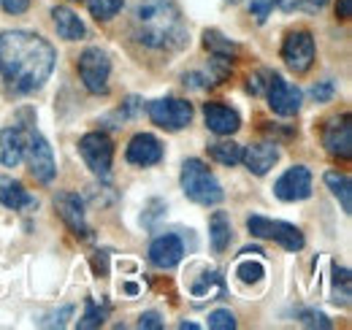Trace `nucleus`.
<instances>
[{
  "mask_svg": "<svg viewBox=\"0 0 352 330\" xmlns=\"http://www.w3.org/2000/svg\"><path fill=\"white\" fill-rule=\"evenodd\" d=\"M54 49L36 33L6 30L0 33V74L8 89L28 95L46 84L54 71Z\"/></svg>",
  "mask_w": 352,
  "mask_h": 330,
  "instance_id": "nucleus-1",
  "label": "nucleus"
},
{
  "mask_svg": "<svg viewBox=\"0 0 352 330\" xmlns=\"http://www.w3.org/2000/svg\"><path fill=\"white\" fill-rule=\"evenodd\" d=\"M133 25L138 41L149 49H182L187 43V28L174 0H138Z\"/></svg>",
  "mask_w": 352,
  "mask_h": 330,
  "instance_id": "nucleus-2",
  "label": "nucleus"
},
{
  "mask_svg": "<svg viewBox=\"0 0 352 330\" xmlns=\"http://www.w3.org/2000/svg\"><path fill=\"white\" fill-rule=\"evenodd\" d=\"M182 190L190 201L201 206H214L222 201L220 182L212 176V170L201 160H187L182 165Z\"/></svg>",
  "mask_w": 352,
  "mask_h": 330,
  "instance_id": "nucleus-3",
  "label": "nucleus"
},
{
  "mask_svg": "<svg viewBox=\"0 0 352 330\" xmlns=\"http://www.w3.org/2000/svg\"><path fill=\"white\" fill-rule=\"evenodd\" d=\"M25 157H28V165H30V173L36 182L41 184H49L57 173L54 168V155H52V146L44 135L33 127V122L25 124Z\"/></svg>",
  "mask_w": 352,
  "mask_h": 330,
  "instance_id": "nucleus-4",
  "label": "nucleus"
},
{
  "mask_svg": "<svg viewBox=\"0 0 352 330\" xmlns=\"http://www.w3.org/2000/svg\"><path fill=\"white\" fill-rule=\"evenodd\" d=\"M247 228L252 236L258 239H268V241H276L287 252H298L304 249V236L296 225L290 222H279V219H268V217H250L247 219Z\"/></svg>",
  "mask_w": 352,
  "mask_h": 330,
  "instance_id": "nucleus-5",
  "label": "nucleus"
},
{
  "mask_svg": "<svg viewBox=\"0 0 352 330\" xmlns=\"http://www.w3.org/2000/svg\"><path fill=\"white\" fill-rule=\"evenodd\" d=\"M79 79L85 82L92 95H106L109 92V74H111V63L106 57V52H100L98 46H89L79 57Z\"/></svg>",
  "mask_w": 352,
  "mask_h": 330,
  "instance_id": "nucleus-6",
  "label": "nucleus"
},
{
  "mask_svg": "<svg viewBox=\"0 0 352 330\" xmlns=\"http://www.w3.org/2000/svg\"><path fill=\"white\" fill-rule=\"evenodd\" d=\"M79 155L85 157L87 168L100 176V179H109L111 176V160H114V146L109 141L106 133H87L82 141H79Z\"/></svg>",
  "mask_w": 352,
  "mask_h": 330,
  "instance_id": "nucleus-7",
  "label": "nucleus"
},
{
  "mask_svg": "<svg viewBox=\"0 0 352 330\" xmlns=\"http://www.w3.org/2000/svg\"><path fill=\"white\" fill-rule=\"evenodd\" d=\"M149 117L157 127L166 130H182L192 122V106L182 98H163L149 106Z\"/></svg>",
  "mask_w": 352,
  "mask_h": 330,
  "instance_id": "nucleus-8",
  "label": "nucleus"
},
{
  "mask_svg": "<svg viewBox=\"0 0 352 330\" xmlns=\"http://www.w3.org/2000/svg\"><path fill=\"white\" fill-rule=\"evenodd\" d=\"M282 60L293 74H307L314 63V38L307 30L290 33L282 43Z\"/></svg>",
  "mask_w": 352,
  "mask_h": 330,
  "instance_id": "nucleus-9",
  "label": "nucleus"
},
{
  "mask_svg": "<svg viewBox=\"0 0 352 330\" xmlns=\"http://www.w3.org/2000/svg\"><path fill=\"white\" fill-rule=\"evenodd\" d=\"M268 106L274 114L279 117H293L298 109H301V89L287 84L279 74H271L268 79Z\"/></svg>",
  "mask_w": 352,
  "mask_h": 330,
  "instance_id": "nucleus-10",
  "label": "nucleus"
},
{
  "mask_svg": "<svg viewBox=\"0 0 352 330\" xmlns=\"http://www.w3.org/2000/svg\"><path fill=\"white\" fill-rule=\"evenodd\" d=\"M352 120L350 114H342V117H333L331 122L325 124L322 130V144L331 155L342 157V160H350L352 157Z\"/></svg>",
  "mask_w": 352,
  "mask_h": 330,
  "instance_id": "nucleus-11",
  "label": "nucleus"
},
{
  "mask_svg": "<svg viewBox=\"0 0 352 330\" xmlns=\"http://www.w3.org/2000/svg\"><path fill=\"white\" fill-rule=\"evenodd\" d=\"M274 192L282 201H304V198H309L311 195V173H309V168L296 165L287 173H282L279 182L274 184Z\"/></svg>",
  "mask_w": 352,
  "mask_h": 330,
  "instance_id": "nucleus-12",
  "label": "nucleus"
},
{
  "mask_svg": "<svg viewBox=\"0 0 352 330\" xmlns=\"http://www.w3.org/2000/svg\"><path fill=\"white\" fill-rule=\"evenodd\" d=\"M54 208L63 217V222L71 228V233L76 236H87V219H85V204L76 192H57L54 195Z\"/></svg>",
  "mask_w": 352,
  "mask_h": 330,
  "instance_id": "nucleus-13",
  "label": "nucleus"
},
{
  "mask_svg": "<svg viewBox=\"0 0 352 330\" xmlns=\"http://www.w3.org/2000/svg\"><path fill=\"white\" fill-rule=\"evenodd\" d=\"M182 257H184V244L174 233H166V236L155 239L152 247H149V260L157 268H174L182 263Z\"/></svg>",
  "mask_w": 352,
  "mask_h": 330,
  "instance_id": "nucleus-14",
  "label": "nucleus"
},
{
  "mask_svg": "<svg viewBox=\"0 0 352 330\" xmlns=\"http://www.w3.org/2000/svg\"><path fill=\"white\" fill-rule=\"evenodd\" d=\"M160 160H163V144L155 135L138 133L131 141V146H128V163L146 168V165H155L160 163Z\"/></svg>",
  "mask_w": 352,
  "mask_h": 330,
  "instance_id": "nucleus-15",
  "label": "nucleus"
},
{
  "mask_svg": "<svg viewBox=\"0 0 352 330\" xmlns=\"http://www.w3.org/2000/svg\"><path fill=\"white\" fill-rule=\"evenodd\" d=\"M204 120H206V127L217 135H233L241 127L239 114L225 103H206L204 106Z\"/></svg>",
  "mask_w": 352,
  "mask_h": 330,
  "instance_id": "nucleus-16",
  "label": "nucleus"
},
{
  "mask_svg": "<svg viewBox=\"0 0 352 330\" xmlns=\"http://www.w3.org/2000/svg\"><path fill=\"white\" fill-rule=\"evenodd\" d=\"M25 157V124L6 127L0 133V160L6 168H16Z\"/></svg>",
  "mask_w": 352,
  "mask_h": 330,
  "instance_id": "nucleus-17",
  "label": "nucleus"
},
{
  "mask_svg": "<svg viewBox=\"0 0 352 330\" xmlns=\"http://www.w3.org/2000/svg\"><path fill=\"white\" fill-rule=\"evenodd\" d=\"M241 160L255 176H265L279 160V149L274 144H252L241 152Z\"/></svg>",
  "mask_w": 352,
  "mask_h": 330,
  "instance_id": "nucleus-18",
  "label": "nucleus"
},
{
  "mask_svg": "<svg viewBox=\"0 0 352 330\" xmlns=\"http://www.w3.org/2000/svg\"><path fill=\"white\" fill-rule=\"evenodd\" d=\"M0 204L6 208H33L38 201L36 198H30L28 195V190L19 184V182H14L11 176H0Z\"/></svg>",
  "mask_w": 352,
  "mask_h": 330,
  "instance_id": "nucleus-19",
  "label": "nucleus"
},
{
  "mask_svg": "<svg viewBox=\"0 0 352 330\" xmlns=\"http://www.w3.org/2000/svg\"><path fill=\"white\" fill-rule=\"evenodd\" d=\"M52 19H54V28H57V36H60V38H65V41H79V38H85V25H82V19H79L71 8L57 6V8L52 11Z\"/></svg>",
  "mask_w": 352,
  "mask_h": 330,
  "instance_id": "nucleus-20",
  "label": "nucleus"
},
{
  "mask_svg": "<svg viewBox=\"0 0 352 330\" xmlns=\"http://www.w3.org/2000/svg\"><path fill=\"white\" fill-rule=\"evenodd\" d=\"M209 239H212V249L214 252H225L230 244V219L225 211H214L212 222H209Z\"/></svg>",
  "mask_w": 352,
  "mask_h": 330,
  "instance_id": "nucleus-21",
  "label": "nucleus"
},
{
  "mask_svg": "<svg viewBox=\"0 0 352 330\" xmlns=\"http://www.w3.org/2000/svg\"><path fill=\"white\" fill-rule=\"evenodd\" d=\"M325 184L331 187V192L342 201V208L350 214L352 211V182L347 173H336V170H331V173H325Z\"/></svg>",
  "mask_w": 352,
  "mask_h": 330,
  "instance_id": "nucleus-22",
  "label": "nucleus"
},
{
  "mask_svg": "<svg viewBox=\"0 0 352 330\" xmlns=\"http://www.w3.org/2000/svg\"><path fill=\"white\" fill-rule=\"evenodd\" d=\"M241 152H244V149H241L236 141H217V144L209 146V155L222 165L241 163Z\"/></svg>",
  "mask_w": 352,
  "mask_h": 330,
  "instance_id": "nucleus-23",
  "label": "nucleus"
},
{
  "mask_svg": "<svg viewBox=\"0 0 352 330\" xmlns=\"http://www.w3.org/2000/svg\"><path fill=\"white\" fill-rule=\"evenodd\" d=\"M109 303H103V306H98L92 298H87V309H85V317L79 320V328L82 330H89V328H100L103 325V320L109 317Z\"/></svg>",
  "mask_w": 352,
  "mask_h": 330,
  "instance_id": "nucleus-24",
  "label": "nucleus"
},
{
  "mask_svg": "<svg viewBox=\"0 0 352 330\" xmlns=\"http://www.w3.org/2000/svg\"><path fill=\"white\" fill-rule=\"evenodd\" d=\"M333 300L342 306H350V271L333 265Z\"/></svg>",
  "mask_w": 352,
  "mask_h": 330,
  "instance_id": "nucleus-25",
  "label": "nucleus"
},
{
  "mask_svg": "<svg viewBox=\"0 0 352 330\" xmlns=\"http://www.w3.org/2000/svg\"><path fill=\"white\" fill-rule=\"evenodd\" d=\"M122 3H125V0H87V8L95 19H103V22H106V19H111V16L120 14Z\"/></svg>",
  "mask_w": 352,
  "mask_h": 330,
  "instance_id": "nucleus-26",
  "label": "nucleus"
},
{
  "mask_svg": "<svg viewBox=\"0 0 352 330\" xmlns=\"http://www.w3.org/2000/svg\"><path fill=\"white\" fill-rule=\"evenodd\" d=\"M204 38H206V46H209L214 54H220V57H233V54H236V43L222 38L217 30H206Z\"/></svg>",
  "mask_w": 352,
  "mask_h": 330,
  "instance_id": "nucleus-27",
  "label": "nucleus"
},
{
  "mask_svg": "<svg viewBox=\"0 0 352 330\" xmlns=\"http://www.w3.org/2000/svg\"><path fill=\"white\" fill-rule=\"evenodd\" d=\"M212 292H222V279L217 276V271H206L204 274V282H195L192 285V295H198V298L212 295Z\"/></svg>",
  "mask_w": 352,
  "mask_h": 330,
  "instance_id": "nucleus-28",
  "label": "nucleus"
},
{
  "mask_svg": "<svg viewBox=\"0 0 352 330\" xmlns=\"http://www.w3.org/2000/svg\"><path fill=\"white\" fill-rule=\"evenodd\" d=\"M279 3L285 11H304V14H314L328 6V0H279Z\"/></svg>",
  "mask_w": 352,
  "mask_h": 330,
  "instance_id": "nucleus-29",
  "label": "nucleus"
},
{
  "mask_svg": "<svg viewBox=\"0 0 352 330\" xmlns=\"http://www.w3.org/2000/svg\"><path fill=\"white\" fill-rule=\"evenodd\" d=\"M209 328L214 330H233L236 328V317L228 311V309H217L209 314Z\"/></svg>",
  "mask_w": 352,
  "mask_h": 330,
  "instance_id": "nucleus-30",
  "label": "nucleus"
},
{
  "mask_svg": "<svg viewBox=\"0 0 352 330\" xmlns=\"http://www.w3.org/2000/svg\"><path fill=\"white\" fill-rule=\"evenodd\" d=\"M236 274H239V279H241V282L252 285V282H258V279L263 276V265H261V263H239Z\"/></svg>",
  "mask_w": 352,
  "mask_h": 330,
  "instance_id": "nucleus-31",
  "label": "nucleus"
},
{
  "mask_svg": "<svg viewBox=\"0 0 352 330\" xmlns=\"http://www.w3.org/2000/svg\"><path fill=\"white\" fill-rule=\"evenodd\" d=\"M276 3H279V0H252V3H250V11H252V16H255L258 22H265Z\"/></svg>",
  "mask_w": 352,
  "mask_h": 330,
  "instance_id": "nucleus-32",
  "label": "nucleus"
},
{
  "mask_svg": "<svg viewBox=\"0 0 352 330\" xmlns=\"http://www.w3.org/2000/svg\"><path fill=\"white\" fill-rule=\"evenodd\" d=\"M298 317H301V322L309 325V328H322V330L331 328V320L325 314H320V311H301Z\"/></svg>",
  "mask_w": 352,
  "mask_h": 330,
  "instance_id": "nucleus-33",
  "label": "nucleus"
},
{
  "mask_svg": "<svg viewBox=\"0 0 352 330\" xmlns=\"http://www.w3.org/2000/svg\"><path fill=\"white\" fill-rule=\"evenodd\" d=\"M0 8L6 14H25L30 8V0H0Z\"/></svg>",
  "mask_w": 352,
  "mask_h": 330,
  "instance_id": "nucleus-34",
  "label": "nucleus"
},
{
  "mask_svg": "<svg viewBox=\"0 0 352 330\" xmlns=\"http://www.w3.org/2000/svg\"><path fill=\"white\" fill-rule=\"evenodd\" d=\"M138 328L160 330V328H163V320H160V314H155V311H146V314H141V317H138Z\"/></svg>",
  "mask_w": 352,
  "mask_h": 330,
  "instance_id": "nucleus-35",
  "label": "nucleus"
},
{
  "mask_svg": "<svg viewBox=\"0 0 352 330\" xmlns=\"http://www.w3.org/2000/svg\"><path fill=\"white\" fill-rule=\"evenodd\" d=\"M311 95H314V100H328V98L333 95V84H331V82L317 84V87L311 89Z\"/></svg>",
  "mask_w": 352,
  "mask_h": 330,
  "instance_id": "nucleus-36",
  "label": "nucleus"
},
{
  "mask_svg": "<svg viewBox=\"0 0 352 330\" xmlns=\"http://www.w3.org/2000/svg\"><path fill=\"white\" fill-rule=\"evenodd\" d=\"M336 16H339V19H344V22L350 19L352 16V0H339V6H336Z\"/></svg>",
  "mask_w": 352,
  "mask_h": 330,
  "instance_id": "nucleus-37",
  "label": "nucleus"
},
{
  "mask_svg": "<svg viewBox=\"0 0 352 330\" xmlns=\"http://www.w3.org/2000/svg\"><path fill=\"white\" fill-rule=\"evenodd\" d=\"M100 257H95V268L100 271V274H106V252H98Z\"/></svg>",
  "mask_w": 352,
  "mask_h": 330,
  "instance_id": "nucleus-38",
  "label": "nucleus"
},
{
  "mask_svg": "<svg viewBox=\"0 0 352 330\" xmlns=\"http://www.w3.org/2000/svg\"><path fill=\"white\" fill-rule=\"evenodd\" d=\"M65 314H74V309H71V306H65V309L60 311V317H65ZM63 322H65V320H49V322H44V325H63Z\"/></svg>",
  "mask_w": 352,
  "mask_h": 330,
  "instance_id": "nucleus-39",
  "label": "nucleus"
},
{
  "mask_svg": "<svg viewBox=\"0 0 352 330\" xmlns=\"http://www.w3.org/2000/svg\"><path fill=\"white\" fill-rule=\"evenodd\" d=\"M179 328H182V330H195V328H198V325H192V322H182Z\"/></svg>",
  "mask_w": 352,
  "mask_h": 330,
  "instance_id": "nucleus-40",
  "label": "nucleus"
},
{
  "mask_svg": "<svg viewBox=\"0 0 352 330\" xmlns=\"http://www.w3.org/2000/svg\"><path fill=\"white\" fill-rule=\"evenodd\" d=\"M230 3H239V0H230Z\"/></svg>",
  "mask_w": 352,
  "mask_h": 330,
  "instance_id": "nucleus-41",
  "label": "nucleus"
}]
</instances>
